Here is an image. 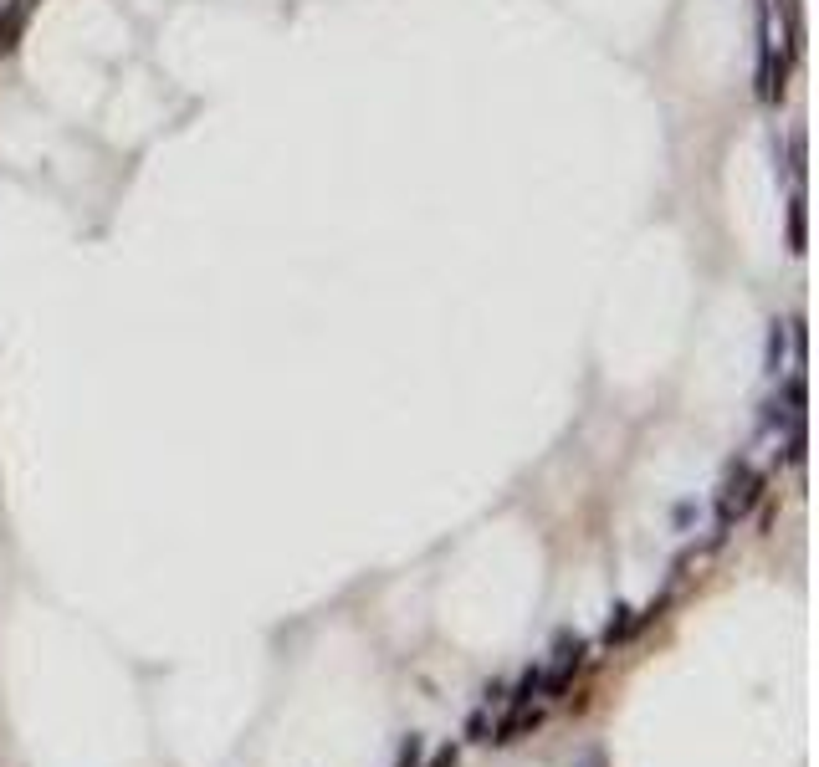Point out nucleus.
I'll list each match as a JSON object with an SVG mask.
<instances>
[{
  "label": "nucleus",
  "instance_id": "1",
  "mask_svg": "<svg viewBox=\"0 0 819 767\" xmlns=\"http://www.w3.org/2000/svg\"><path fill=\"white\" fill-rule=\"evenodd\" d=\"M763 491H768V476H763V471H753L748 461H732V466H727V481H722V491H717V517H722V527L743 522V517L763 502Z\"/></svg>",
  "mask_w": 819,
  "mask_h": 767
},
{
  "label": "nucleus",
  "instance_id": "2",
  "mask_svg": "<svg viewBox=\"0 0 819 767\" xmlns=\"http://www.w3.org/2000/svg\"><path fill=\"white\" fill-rule=\"evenodd\" d=\"M584 655H589V645H584V640H564V645H558L553 665L543 670V701L569 696V686L579 681V670H584Z\"/></svg>",
  "mask_w": 819,
  "mask_h": 767
},
{
  "label": "nucleus",
  "instance_id": "3",
  "mask_svg": "<svg viewBox=\"0 0 819 767\" xmlns=\"http://www.w3.org/2000/svg\"><path fill=\"white\" fill-rule=\"evenodd\" d=\"M26 21H31V6H26V0H6V6H0V57H11V52L21 47Z\"/></svg>",
  "mask_w": 819,
  "mask_h": 767
},
{
  "label": "nucleus",
  "instance_id": "4",
  "mask_svg": "<svg viewBox=\"0 0 819 767\" xmlns=\"http://www.w3.org/2000/svg\"><path fill=\"white\" fill-rule=\"evenodd\" d=\"M538 696H543V670H538V665H528V670H523V681H517V686H512V696H507V711H517V706H533Z\"/></svg>",
  "mask_w": 819,
  "mask_h": 767
},
{
  "label": "nucleus",
  "instance_id": "5",
  "mask_svg": "<svg viewBox=\"0 0 819 767\" xmlns=\"http://www.w3.org/2000/svg\"><path fill=\"white\" fill-rule=\"evenodd\" d=\"M784 353H789V323H773L768 328V358H763V369L779 374L784 369Z\"/></svg>",
  "mask_w": 819,
  "mask_h": 767
},
{
  "label": "nucleus",
  "instance_id": "6",
  "mask_svg": "<svg viewBox=\"0 0 819 767\" xmlns=\"http://www.w3.org/2000/svg\"><path fill=\"white\" fill-rule=\"evenodd\" d=\"M630 635H635V619H630V609H615V614H610V624H605V650L625 645Z\"/></svg>",
  "mask_w": 819,
  "mask_h": 767
},
{
  "label": "nucleus",
  "instance_id": "7",
  "mask_svg": "<svg viewBox=\"0 0 819 767\" xmlns=\"http://www.w3.org/2000/svg\"><path fill=\"white\" fill-rule=\"evenodd\" d=\"M804 241H809V236H804V195L794 190V200H789V251L799 256Z\"/></svg>",
  "mask_w": 819,
  "mask_h": 767
},
{
  "label": "nucleus",
  "instance_id": "8",
  "mask_svg": "<svg viewBox=\"0 0 819 767\" xmlns=\"http://www.w3.org/2000/svg\"><path fill=\"white\" fill-rule=\"evenodd\" d=\"M487 732H492V701L471 711V721H466V742H487Z\"/></svg>",
  "mask_w": 819,
  "mask_h": 767
},
{
  "label": "nucleus",
  "instance_id": "9",
  "mask_svg": "<svg viewBox=\"0 0 819 767\" xmlns=\"http://www.w3.org/2000/svg\"><path fill=\"white\" fill-rule=\"evenodd\" d=\"M420 757H425V742H420V737H405V747H400L395 767H420Z\"/></svg>",
  "mask_w": 819,
  "mask_h": 767
},
{
  "label": "nucleus",
  "instance_id": "10",
  "mask_svg": "<svg viewBox=\"0 0 819 767\" xmlns=\"http://www.w3.org/2000/svg\"><path fill=\"white\" fill-rule=\"evenodd\" d=\"M456 757H461V742H446V747L430 752V762H425V767H456Z\"/></svg>",
  "mask_w": 819,
  "mask_h": 767
},
{
  "label": "nucleus",
  "instance_id": "11",
  "mask_svg": "<svg viewBox=\"0 0 819 767\" xmlns=\"http://www.w3.org/2000/svg\"><path fill=\"white\" fill-rule=\"evenodd\" d=\"M789 169H794V179H804V133L789 139Z\"/></svg>",
  "mask_w": 819,
  "mask_h": 767
},
{
  "label": "nucleus",
  "instance_id": "12",
  "mask_svg": "<svg viewBox=\"0 0 819 767\" xmlns=\"http://www.w3.org/2000/svg\"><path fill=\"white\" fill-rule=\"evenodd\" d=\"M589 767H605V762H599V757H594V762H589Z\"/></svg>",
  "mask_w": 819,
  "mask_h": 767
},
{
  "label": "nucleus",
  "instance_id": "13",
  "mask_svg": "<svg viewBox=\"0 0 819 767\" xmlns=\"http://www.w3.org/2000/svg\"><path fill=\"white\" fill-rule=\"evenodd\" d=\"M26 6H36V0H26Z\"/></svg>",
  "mask_w": 819,
  "mask_h": 767
}]
</instances>
